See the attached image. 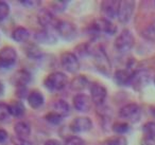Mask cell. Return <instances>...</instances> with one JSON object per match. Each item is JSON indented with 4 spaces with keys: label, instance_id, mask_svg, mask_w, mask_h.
Segmentation results:
<instances>
[{
    "label": "cell",
    "instance_id": "6da1fadb",
    "mask_svg": "<svg viewBox=\"0 0 155 145\" xmlns=\"http://www.w3.org/2000/svg\"><path fill=\"white\" fill-rule=\"evenodd\" d=\"M91 43L87 44V52L88 55H93L94 64L98 71L104 76H110L112 74V64L106 52L100 46L95 44V40L91 39Z\"/></svg>",
    "mask_w": 155,
    "mask_h": 145
},
{
    "label": "cell",
    "instance_id": "7a4b0ae2",
    "mask_svg": "<svg viewBox=\"0 0 155 145\" xmlns=\"http://www.w3.org/2000/svg\"><path fill=\"white\" fill-rule=\"evenodd\" d=\"M68 84V77L63 72H52L46 76L44 81V86L47 88L49 91L55 92L64 89Z\"/></svg>",
    "mask_w": 155,
    "mask_h": 145
},
{
    "label": "cell",
    "instance_id": "3957f363",
    "mask_svg": "<svg viewBox=\"0 0 155 145\" xmlns=\"http://www.w3.org/2000/svg\"><path fill=\"white\" fill-rule=\"evenodd\" d=\"M135 45V38L134 35L130 30H122L120 34L116 37L114 43V47L120 53H127L130 50L133 49Z\"/></svg>",
    "mask_w": 155,
    "mask_h": 145
},
{
    "label": "cell",
    "instance_id": "277c9868",
    "mask_svg": "<svg viewBox=\"0 0 155 145\" xmlns=\"http://www.w3.org/2000/svg\"><path fill=\"white\" fill-rule=\"evenodd\" d=\"M55 32L61 38L66 41H72L78 35L77 27L72 22L66 21V20H60L58 21Z\"/></svg>",
    "mask_w": 155,
    "mask_h": 145
},
{
    "label": "cell",
    "instance_id": "5b68a950",
    "mask_svg": "<svg viewBox=\"0 0 155 145\" xmlns=\"http://www.w3.org/2000/svg\"><path fill=\"white\" fill-rule=\"evenodd\" d=\"M17 62V52L12 47H5L0 50V68L11 69Z\"/></svg>",
    "mask_w": 155,
    "mask_h": 145
},
{
    "label": "cell",
    "instance_id": "8992f818",
    "mask_svg": "<svg viewBox=\"0 0 155 145\" xmlns=\"http://www.w3.org/2000/svg\"><path fill=\"white\" fill-rule=\"evenodd\" d=\"M89 92L93 103L97 106H102L107 95V90L102 84L94 82L89 85Z\"/></svg>",
    "mask_w": 155,
    "mask_h": 145
},
{
    "label": "cell",
    "instance_id": "52a82bcc",
    "mask_svg": "<svg viewBox=\"0 0 155 145\" xmlns=\"http://www.w3.org/2000/svg\"><path fill=\"white\" fill-rule=\"evenodd\" d=\"M61 65L69 73H77L80 70V62L74 53L65 52L61 55Z\"/></svg>",
    "mask_w": 155,
    "mask_h": 145
},
{
    "label": "cell",
    "instance_id": "ba28073f",
    "mask_svg": "<svg viewBox=\"0 0 155 145\" xmlns=\"http://www.w3.org/2000/svg\"><path fill=\"white\" fill-rule=\"evenodd\" d=\"M140 112H141V109H140L139 105L135 104V103H130V104L121 107L119 110V117L130 122H136L139 120Z\"/></svg>",
    "mask_w": 155,
    "mask_h": 145
},
{
    "label": "cell",
    "instance_id": "9c48e42d",
    "mask_svg": "<svg viewBox=\"0 0 155 145\" xmlns=\"http://www.w3.org/2000/svg\"><path fill=\"white\" fill-rule=\"evenodd\" d=\"M151 81V75L146 70H137L134 71L132 74L130 86L134 88L135 90H141L144 88Z\"/></svg>",
    "mask_w": 155,
    "mask_h": 145
},
{
    "label": "cell",
    "instance_id": "30bf717a",
    "mask_svg": "<svg viewBox=\"0 0 155 145\" xmlns=\"http://www.w3.org/2000/svg\"><path fill=\"white\" fill-rule=\"evenodd\" d=\"M37 21H38L39 26L43 27V29H47V30H55L56 26H58V21L55 18V16L49 11V10H41L37 15Z\"/></svg>",
    "mask_w": 155,
    "mask_h": 145
},
{
    "label": "cell",
    "instance_id": "8fae6325",
    "mask_svg": "<svg viewBox=\"0 0 155 145\" xmlns=\"http://www.w3.org/2000/svg\"><path fill=\"white\" fill-rule=\"evenodd\" d=\"M93 128V121L88 117H78L69 124V130L72 134L89 131Z\"/></svg>",
    "mask_w": 155,
    "mask_h": 145
},
{
    "label": "cell",
    "instance_id": "7c38bea8",
    "mask_svg": "<svg viewBox=\"0 0 155 145\" xmlns=\"http://www.w3.org/2000/svg\"><path fill=\"white\" fill-rule=\"evenodd\" d=\"M135 10V2L134 1H120L117 18L121 24H127L130 21L132 15Z\"/></svg>",
    "mask_w": 155,
    "mask_h": 145
},
{
    "label": "cell",
    "instance_id": "4fadbf2b",
    "mask_svg": "<svg viewBox=\"0 0 155 145\" xmlns=\"http://www.w3.org/2000/svg\"><path fill=\"white\" fill-rule=\"evenodd\" d=\"M72 103L75 110L80 111V112H88L91 108V105H93V101H91V96L85 93L75 94L73 96Z\"/></svg>",
    "mask_w": 155,
    "mask_h": 145
},
{
    "label": "cell",
    "instance_id": "5bb4252c",
    "mask_svg": "<svg viewBox=\"0 0 155 145\" xmlns=\"http://www.w3.org/2000/svg\"><path fill=\"white\" fill-rule=\"evenodd\" d=\"M32 81V74L26 69L17 70L11 77V83L17 87H27L30 82Z\"/></svg>",
    "mask_w": 155,
    "mask_h": 145
},
{
    "label": "cell",
    "instance_id": "9a60e30c",
    "mask_svg": "<svg viewBox=\"0 0 155 145\" xmlns=\"http://www.w3.org/2000/svg\"><path fill=\"white\" fill-rule=\"evenodd\" d=\"M93 24L96 27L99 33H104L107 35H114L117 32V26L115 24H113L110 19H106L104 17L98 18L93 22Z\"/></svg>",
    "mask_w": 155,
    "mask_h": 145
},
{
    "label": "cell",
    "instance_id": "2e32d148",
    "mask_svg": "<svg viewBox=\"0 0 155 145\" xmlns=\"http://www.w3.org/2000/svg\"><path fill=\"white\" fill-rule=\"evenodd\" d=\"M120 1H114V0H106L101 3V12L106 19H114L118 15V10Z\"/></svg>",
    "mask_w": 155,
    "mask_h": 145
},
{
    "label": "cell",
    "instance_id": "e0dca14e",
    "mask_svg": "<svg viewBox=\"0 0 155 145\" xmlns=\"http://www.w3.org/2000/svg\"><path fill=\"white\" fill-rule=\"evenodd\" d=\"M54 31L55 30H47V29L37 31L34 34L35 41L38 44H43V45H53L58 39Z\"/></svg>",
    "mask_w": 155,
    "mask_h": 145
},
{
    "label": "cell",
    "instance_id": "ac0fdd59",
    "mask_svg": "<svg viewBox=\"0 0 155 145\" xmlns=\"http://www.w3.org/2000/svg\"><path fill=\"white\" fill-rule=\"evenodd\" d=\"M27 101H28V104L31 108L38 109L45 103V98H44V94L41 91H38V90H32L29 93Z\"/></svg>",
    "mask_w": 155,
    "mask_h": 145
},
{
    "label": "cell",
    "instance_id": "d6986e66",
    "mask_svg": "<svg viewBox=\"0 0 155 145\" xmlns=\"http://www.w3.org/2000/svg\"><path fill=\"white\" fill-rule=\"evenodd\" d=\"M134 71H131L130 69H121L115 72L114 79L117 85L119 86H130V81H131L132 74Z\"/></svg>",
    "mask_w": 155,
    "mask_h": 145
},
{
    "label": "cell",
    "instance_id": "ffe728a7",
    "mask_svg": "<svg viewBox=\"0 0 155 145\" xmlns=\"http://www.w3.org/2000/svg\"><path fill=\"white\" fill-rule=\"evenodd\" d=\"M89 85V81L85 75H77L71 79L69 83L70 89L72 91H82V90L86 89Z\"/></svg>",
    "mask_w": 155,
    "mask_h": 145
},
{
    "label": "cell",
    "instance_id": "44dd1931",
    "mask_svg": "<svg viewBox=\"0 0 155 145\" xmlns=\"http://www.w3.org/2000/svg\"><path fill=\"white\" fill-rule=\"evenodd\" d=\"M14 132L20 140L26 141L31 134V127L26 122H17L14 125Z\"/></svg>",
    "mask_w": 155,
    "mask_h": 145
},
{
    "label": "cell",
    "instance_id": "7402d4cb",
    "mask_svg": "<svg viewBox=\"0 0 155 145\" xmlns=\"http://www.w3.org/2000/svg\"><path fill=\"white\" fill-rule=\"evenodd\" d=\"M30 37V32L25 27H17L12 32V38L17 43H26Z\"/></svg>",
    "mask_w": 155,
    "mask_h": 145
},
{
    "label": "cell",
    "instance_id": "603a6c76",
    "mask_svg": "<svg viewBox=\"0 0 155 145\" xmlns=\"http://www.w3.org/2000/svg\"><path fill=\"white\" fill-rule=\"evenodd\" d=\"M25 53L31 60H41L43 57V53H41V49L37 45L35 44H28L25 47Z\"/></svg>",
    "mask_w": 155,
    "mask_h": 145
},
{
    "label": "cell",
    "instance_id": "cb8c5ba5",
    "mask_svg": "<svg viewBox=\"0 0 155 145\" xmlns=\"http://www.w3.org/2000/svg\"><path fill=\"white\" fill-rule=\"evenodd\" d=\"M9 107H10V111H11V115H13V117H15V118L22 117L25 111H26L25 105L22 104V102L19 100L12 101L9 104Z\"/></svg>",
    "mask_w": 155,
    "mask_h": 145
},
{
    "label": "cell",
    "instance_id": "d4e9b609",
    "mask_svg": "<svg viewBox=\"0 0 155 145\" xmlns=\"http://www.w3.org/2000/svg\"><path fill=\"white\" fill-rule=\"evenodd\" d=\"M53 111L60 113L62 117H67L69 112H70V106L69 104L64 100H58L53 103Z\"/></svg>",
    "mask_w": 155,
    "mask_h": 145
},
{
    "label": "cell",
    "instance_id": "484cf974",
    "mask_svg": "<svg viewBox=\"0 0 155 145\" xmlns=\"http://www.w3.org/2000/svg\"><path fill=\"white\" fill-rule=\"evenodd\" d=\"M63 119H64V117H62L60 113L55 112V111H50L45 115V120L52 125H58L63 121Z\"/></svg>",
    "mask_w": 155,
    "mask_h": 145
},
{
    "label": "cell",
    "instance_id": "4316f807",
    "mask_svg": "<svg viewBox=\"0 0 155 145\" xmlns=\"http://www.w3.org/2000/svg\"><path fill=\"white\" fill-rule=\"evenodd\" d=\"M144 138L155 139V122H148L142 126Z\"/></svg>",
    "mask_w": 155,
    "mask_h": 145
},
{
    "label": "cell",
    "instance_id": "83f0119b",
    "mask_svg": "<svg viewBox=\"0 0 155 145\" xmlns=\"http://www.w3.org/2000/svg\"><path fill=\"white\" fill-rule=\"evenodd\" d=\"M106 145H127V140L123 136H114L105 141Z\"/></svg>",
    "mask_w": 155,
    "mask_h": 145
},
{
    "label": "cell",
    "instance_id": "f1b7e54d",
    "mask_svg": "<svg viewBox=\"0 0 155 145\" xmlns=\"http://www.w3.org/2000/svg\"><path fill=\"white\" fill-rule=\"evenodd\" d=\"M112 129H113V131L118 134V136H122L123 134L129 131L130 126L127 123H122V122H120V123H115L114 125L112 126Z\"/></svg>",
    "mask_w": 155,
    "mask_h": 145
},
{
    "label": "cell",
    "instance_id": "f546056e",
    "mask_svg": "<svg viewBox=\"0 0 155 145\" xmlns=\"http://www.w3.org/2000/svg\"><path fill=\"white\" fill-rule=\"evenodd\" d=\"M142 36L146 39L155 41V21L149 24L143 31H142Z\"/></svg>",
    "mask_w": 155,
    "mask_h": 145
},
{
    "label": "cell",
    "instance_id": "4dcf8cb0",
    "mask_svg": "<svg viewBox=\"0 0 155 145\" xmlns=\"http://www.w3.org/2000/svg\"><path fill=\"white\" fill-rule=\"evenodd\" d=\"M68 2L66 1H53L50 3V9L54 12V13H62L67 9Z\"/></svg>",
    "mask_w": 155,
    "mask_h": 145
},
{
    "label": "cell",
    "instance_id": "1f68e13d",
    "mask_svg": "<svg viewBox=\"0 0 155 145\" xmlns=\"http://www.w3.org/2000/svg\"><path fill=\"white\" fill-rule=\"evenodd\" d=\"M11 117L10 107L5 103H0V121H5Z\"/></svg>",
    "mask_w": 155,
    "mask_h": 145
},
{
    "label": "cell",
    "instance_id": "d6a6232c",
    "mask_svg": "<svg viewBox=\"0 0 155 145\" xmlns=\"http://www.w3.org/2000/svg\"><path fill=\"white\" fill-rule=\"evenodd\" d=\"M64 145H86L85 141L78 136H70L66 139Z\"/></svg>",
    "mask_w": 155,
    "mask_h": 145
},
{
    "label": "cell",
    "instance_id": "836d02e7",
    "mask_svg": "<svg viewBox=\"0 0 155 145\" xmlns=\"http://www.w3.org/2000/svg\"><path fill=\"white\" fill-rule=\"evenodd\" d=\"M10 14V7L5 1H0V21L5 20Z\"/></svg>",
    "mask_w": 155,
    "mask_h": 145
},
{
    "label": "cell",
    "instance_id": "e575fe53",
    "mask_svg": "<svg viewBox=\"0 0 155 145\" xmlns=\"http://www.w3.org/2000/svg\"><path fill=\"white\" fill-rule=\"evenodd\" d=\"M29 90L27 87H17L16 88V91H15V94L18 98H28V95H29Z\"/></svg>",
    "mask_w": 155,
    "mask_h": 145
},
{
    "label": "cell",
    "instance_id": "d590c367",
    "mask_svg": "<svg viewBox=\"0 0 155 145\" xmlns=\"http://www.w3.org/2000/svg\"><path fill=\"white\" fill-rule=\"evenodd\" d=\"M9 138V134H8V131L2 128H0V143H3L8 140Z\"/></svg>",
    "mask_w": 155,
    "mask_h": 145
},
{
    "label": "cell",
    "instance_id": "8d00e7d4",
    "mask_svg": "<svg viewBox=\"0 0 155 145\" xmlns=\"http://www.w3.org/2000/svg\"><path fill=\"white\" fill-rule=\"evenodd\" d=\"M141 145H155V139L143 138L141 141Z\"/></svg>",
    "mask_w": 155,
    "mask_h": 145
},
{
    "label": "cell",
    "instance_id": "74e56055",
    "mask_svg": "<svg viewBox=\"0 0 155 145\" xmlns=\"http://www.w3.org/2000/svg\"><path fill=\"white\" fill-rule=\"evenodd\" d=\"M45 145H63L62 142H60L56 139H49L45 142Z\"/></svg>",
    "mask_w": 155,
    "mask_h": 145
},
{
    "label": "cell",
    "instance_id": "f35d334b",
    "mask_svg": "<svg viewBox=\"0 0 155 145\" xmlns=\"http://www.w3.org/2000/svg\"><path fill=\"white\" fill-rule=\"evenodd\" d=\"M22 5H25L26 8H31L34 5V1H29V0H25V1H20Z\"/></svg>",
    "mask_w": 155,
    "mask_h": 145
},
{
    "label": "cell",
    "instance_id": "ab89813d",
    "mask_svg": "<svg viewBox=\"0 0 155 145\" xmlns=\"http://www.w3.org/2000/svg\"><path fill=\"white\" fill-rule=\"evenodd\" d=\"M3 92H5V86H3V84L0 82V95H2Z\"/></svg>",
    "mask_w": 155,
    "mask_h": 145
},
{
    "label": "cell",
    "instance_id": "60d3db41",
    "mask_svg": "<svg viewBox=\"0 0 155 145\" xmlns=\"http://www.w3.org/2000/svg\"><path fill=\"white\" fill-rule=\"evenodd\" d=\"M151 113H152V114L155 117V107H153V108H151Z\"/></svg>",
    "mask_w": 155,
    "mask_h": 145
},
{
    "label": "cell",
    "instance_id": "b9f144b4",
    "mask_svg": "<svg viewBox=\"0 0 155 145\" xmlns=\"http://www.w3.org/2000/svg\"><path fill=\"white\" fill-rule=\"evenodd\" d=\"M154 82H155V79H154Z\"/></svg>",
    "mask_w": 155,
    "mask_h": 145
}]
</instances>
